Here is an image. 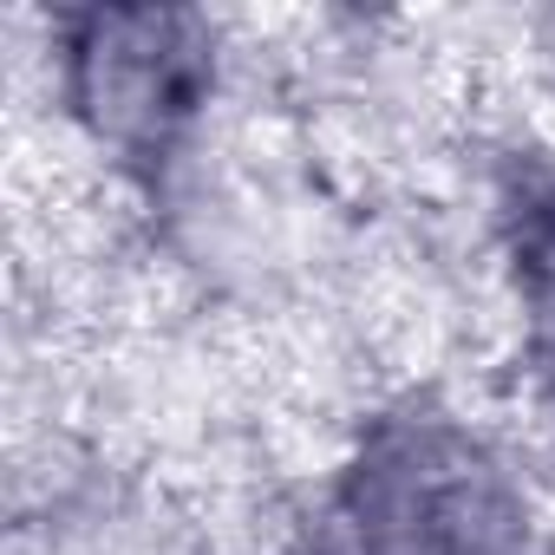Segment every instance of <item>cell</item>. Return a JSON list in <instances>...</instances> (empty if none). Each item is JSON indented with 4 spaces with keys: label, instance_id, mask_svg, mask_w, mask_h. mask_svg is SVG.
<instances>
[{
    "label": "cell",
    "instance_id": "6da1fadb",
    "mask_svg": "<svg viewBox=\"0 0 555 555\" xmlns=\"http://www.w3.org/2000/svg\"><path fill=\"white\" fill-rule=\"evenodd\" d=\"M334 529L340 555H535L522 470L438 405L360 425L334 483Z\"/></svg>",
    "mask_w": 555,
    "mask_h": 555
},
{
    "label": "cell",
    "instance_id": "7a4b0ae2",
    "mask_svg": "<svg viewBox=\"0 0 555 555\" xmlns=\"http://www.w3.org/2000/svg\"><path fill=\"white\" fill-rule=\"evenodd\" d=\"M222 47L183 8H86L53 21V86L73 131L112 164H170L209 118Z\"/></svg>",
    "mask_w": 555,
    "mask_h": 555
}]
</instances>
